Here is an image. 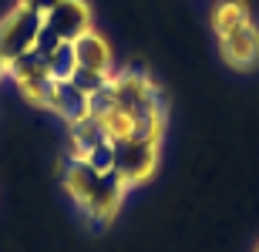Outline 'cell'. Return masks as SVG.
Listing matches in <instances>:
<instances>
[{"label": "cell", "mask_w": 259, "mask_h": 252, "mask_svg": "<svg viewBox=\"0 0 259 252\" xmlns=\"http://www.w3.org/2000/svg\"><path fill=\"white\" fill-rule=\"evenodd\" d=\"M61 185H64V195L74 202V209L98 229L115 222L132 192L118 172H98L84 158H64Z\"/></svg>", "instance_id": "obj_1"}, {"label": "cell", "mask_w": 259, "mask_h": 252, "mask_svg": "<svg viewBox=\"0 0 259 252\" xmlns=\"http://www.w3.org/2000/svg\"><path fill=\"white\" fill-rule=\"evenodd\" d=\"M108 91H111L108 108H115V111L128 115L132 121H138L142 115H148V111H155V108H165V97H162V91H158V84H155L145 71H135V68L115 71ZM108 108H105V111H108Z\"/></svg>", "instance_id": "obj_2"}, {"label": "cell", "mask_w": 259, "mask_h": 252, "mask_svg": "<svg viewBox=\"0 0 259 252\" xmlns=\"http://www.w3.org/2000/svg\"><path fill=\"white\" fill-rule=\"evenodd\" d=\"M40 34H44V17L34 14V10H27V7H20V4H14L0 17V61L10 64L20 54L34 51Z\"/></svg>", "instance_id": "obj_3"}, {"label": "cell", "mask_w": 259, "mask_h": 252, "mask_svg": "<svg viewBox=\"0 0 259 252\" xmlns=\"http://www.w3.org/2000/svg\"><path fill=\"white\" fill-rule=\"evenodd\" d=\"M158 152H162L158 141H145V138H132V135L111 141L115 172L121 175V182H125L128 188L145 185L155 175V168H158Z\"/></svg>", "instance_id": "obj_4"}, {"label": "cell", "mask_w": 259, "mask_h": 252, "mask_svg": "<svg viewBox=\"0 0 259 252\" xmlns=\"http://www.w3.org/2000/svg\"><path fill=\"white\" fill-rule=\"evenodd\" d=\"M7 81H14V87L24 94V101H30L34 108H48V91H51V81H54V71L37 54V47L20 54L17 61H10Z\"/></svg>", "instance_id": "obj_5"}, {"label": "cell", "mask_w": 259, "mask_h": 252, "mask_svg": "<svg viewBox=\"0 0 259 252\" xmlns=\"http://www.w3.org/2000/svg\"><path fill=\"white\" fill-rule=\"evenodd\" d=\"M48 111H54V115H58L67 128L84 125V121H91V118H95V111H91V97H88L71 78H54V81H51Z\"/></svg>", "instance_id": "obj_6"}, {"label": "cell", "mask_w": 259, "mask_h": 252, "mask_svg": "<svg viewBox=\"0 0 259 252\" xmlns=\"http://www.w3.org/2000/svg\"><path fill=\"white\" fill-rule=\"evenodd\" d=\"M44 30H48L51 37L67 40V44H74L81 34L95 30V20H91L88 0H61L54 10L44 14Z\"/></svg>", "instance_id": "obj_7"}, {"label": "cell", "mask_w": 259, "mask_h": 252, "mask_svg": "<svg viewBox=\"0 0 259 252\" xmlns=\"http://www.w3.org/2000/svg\"><path fill=\"white\" fill-rule=\"evenodd\" d=\"M219 40V54L222 61L229 64L232 71H252L259 64V24L256 20H246L236 30L222 34Z\"/></svg>", "instance_id": "obj_8"}, {"label": "cell", "mask_w": 259, "mask_h": 252, "mask_svg": "<svg viewBox=\"0 0 259 252\" xmlns=\"http://www.w3.org/2000/svg\"><path fill=\"white\" fill-rule=\"evenodd\" d=\"M71 58H74V68L91 71V74H105L111 78L115 74V54L108 47V40L98 34V30H88L71 44Z\"/></svg>", "instance_id": "obj_9"}, {"label": "cell", "mask_w": 259, "mask_h": 252, "mask_svg": "<svg viewBox=\"0 0 259 252\" xmlns=\"http://www.w3.org/2000/svg\"><path fill=\"white\" fill-rule=\"evenodd\" d=\"M209 17H212V34L222 37V34L236 30L239 24L252 20V14H249V7H246L242 0H215V7H212Z\"/></svg>", "instance_id": "obj_10"}, {"label": "cell", "mask_w": 259, "mask_h": 252, "mask_svg": "<svg viewBox=\"0 0 259 252\" xmlns=\"http://www.w3.org/2000/svg\"><path fill=\"white\" fill-rule=\"evenodd\" d=\"M20 7H27V10H34V14H40V17H44V14H48V10H54L61 4V0H17Z\"/></svg>", "instance_id": "obj_11"}, {"label": "cell", "mask_w": 259, "mask_h": 252, "mask_svg": "<svg viewBox=\"0 0 259 252\" xmlns=\"http://www.w3.org/2000/svg\"><path fill=\"white\" fill-rule=\"evenodd\" d=\"M4 81H7V64L0 61V84H4Z\"/></svg>", "instance_id": "obj_12"}, {"label": "cell", "mask_w": 259, "mask_h": 252, "mask_svg": "<svg viewBox=\"0 0 259 252\" xmlns=\"http://www.w3.org/2000/svg\"><path fill=\"white\" fill-rule=\"evenodd\" d=\"M256 252H259V245H256Z\"/></svg>", "instance_id": "obj_13"}]
</instances>
